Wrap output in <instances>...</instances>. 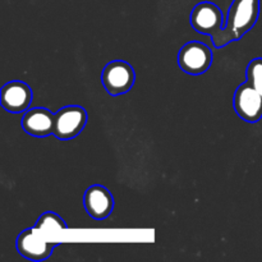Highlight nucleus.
Segmentation results:
<instances>
[{"label":"nucleus","mask_w":262,"mask_h":262,"mask_svg":"<svg viewBox=\"0 0 262 262\" xmlns=\"http://www.w3.org/2000/svg\"><path fill=\"white\" fill-rule=\"evenodd\" d=\"M191 25L197 32L209 35L215 48L222 49L233 42L232 36L224 26L222 10L214 3L202 2L197 4L191 13Z\"/></svg>","instance_id":"obj_1"},{"label":"nucleus","mask_w":262,"mask_h":262,"mask_svg":"<svg viewBox=\"0 0 262 262\" xmlns=\"http://www.w3.org/2000/svg\"><path fill=\"white\" fill-rule=\"evenodd\" d=\"M260 15V0H233L227 17L228 32L233 41L242 38L252 30Z\"/></svg>","instance_id":"obj_2"},{"label":"nucleus","mask_w":262,"mask_h":262,"mask_svg":"<svg viewBox=\"0 0 262 262\" xmlns=\"http://www.w3.org/2000/svg\"><path fill=\"white\" fill-rule=\"evenodd\" d=\"M101 81L105 90L113 96L123 95L135 84L136 74L132 66L127 61L113 60L102 71Z\"/></svg>","instance_id":"obj_3"},{"label":"nucleus","mask_w":262,"mask_h":262,"mask_svg":"<svg viewBox=\"0 0 262 262\" xmlns=\"http://www.w3.org/2000/svg\"><path fill=\"white\" fill-rule=\"evenodd\" d=\"M212 51L209 46L200 41H191L181 49L178 54V64L183 72L188 74H202L211 67Z\"/></svg>","instance_id":"obj_4"},{"label":"nucleus","mask_w":262,"mask_h":262,"mask_svg":"<svg viewBox=\"0 0 262 262\" xmlns=\"http://www.w3.org/2000/svg\"><path fill=\"white\" fill-rule=\"evenodd\" d=\"M87 123V113L82 106H66L55 114L53 135L58 140L68 141L78 136Z\"/></svg>","instance_id":"obj_5"},{"label":"nucleus","mask_w":262,"mask_h":262,"mask_svg":"<svg viewBox=\"0 0 262 262\" xmlns=\"http://www.w3.org/2000/svg\"><path fill=\"white\" fill-rule=\"evenodd\" d=\"M233 106L235 113L248 123H256L262 118V96L248 82L235 90Z\"/></svg>","instance_id":"obj_6"},{"label":"nucleus","mask_w":262,"mask_h":262,"mask_svg":"<svg viewBox=\"0 0 262 262\" xmlns=\"http://www.w3.org/2000/svg\"><path fill=\"white\" fill-rule=\"evenodd\" d=\"M56 246V242H48L36 234L35 228L26 229L17 238V250L19 255L32 261L46 260Z\"/></svg>","instance_id":"obj_7"},{"label":"nucleus","mask_w":262,"mask_h":262,"mask_svg":"<svg viewBox=\"0 0 262 262\" xmlns=\"http://www.w3.org/2000/svg\"><path fill=\"white\" fill-rule=\"evenodd\" d=\"M0 102L2 106L10 113L26 112L32 102V90L25 82H8L2 89Z\"/></svg>","instance_id":"obj_8"},{"label":"nucleus","mask_w":262,"mask_h":262,"mask_svg":"<svg viewBox=\"0 0 262 262\" xmlns=\"http://www.w3.org/2000/svg\"><path fill=\"white\" fill-rule=\"evenodd\" d=\"M83 204L87 214L96 220L106 219L114 209L113 194L100 184H95L87 189Z\"/></svg>","instance_id":"obj_9"},{"label":"nucleus","mask_w":262,"mask_h":262,"mask_svg":"<svg viewBox=\"0 0 262 262\" xmlns=\"http://www.w3.org/2000/svg\"><path fill=\"white\" fill-rule=\"evenodd\" d=\"M55 125V114L45 107L28 109L23 115L22 127L28 135L35 137H46L53 135Z\"/></svg>","instance_id":"obj_10"},{"label":"nucleus","mask_w":262,"mask_h":262,"mask_svg":"<svg viewBox=\"0 0 262 262\" xmlns=\"http://www.w3.org/2000/svg\"><path fill=\"white\" fill-rule=\"evenodd\" d=\"M35 229L37 230H56L67 229V224L59 215L55 212H45L37 219L35 224Z\"/></svg>","instance_id":"obj_11"},{"label":"nucleus","mask_w":262,"mask_h":262,"mask_svg":"<svg viewBox=\"0 0 262 262\" xmlns=\"http://www.w3.org/2000/svg\"><path fill=\"white\" fill-rule=\"evenodd\" d=\"M247 82L255 87L262 96V58L251 60L247 67Z\"/></svg>","instance_id":"obj_12"}]
</instances>
